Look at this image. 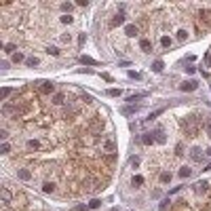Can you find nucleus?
<instances>
[{"mask_svg":"<svg viewBox=\"0 0 211 211\" xmlns=\"http://www.w3.org/2000/svg\"><path fill=\"white\" fill-rule=\"evenodd\" d=\"M162 112H165V110H162V108H160V110H154V112H152V114L148 116V121H152V118H156V116H158V114H162Z\"/></svg>","mask_w":211,"mask_h":211,"instance_id":"29","label":"nucleus"},{"mask_svg":"<svg viewBox=\"0 0 211 211\" xmlns=\"http://www.w3.org/2000/svg\"><path fill=\"white\" fill-rule=\"evenodd\" d=\"M40 87H38V91L40 93H44V95H49V93H53V89H55V85L53 82H49V80H42V82H38Z\"/></svg>","mask_w":211,"mask_h":211,"instance_id":"2","label":"nucleus"},{"mask_svg":"<svg viewBox=\"0 0 211 211\" xmlns=\"http://www.w3.org/2000/svg\"><path fill=\"white\" fill-rule=\"evenodd\" d=\"M123 21H125V15L121 13V15H116V17L112 19V26H121V23H123Z\"/></svg>","mask_w":211,"mask_h":211,"instance_id":"18","label":"nucleus"},{"mask_svg":"<svg viewBox=\"0 0 211 211\" xmlns=\"http://www.w3.org/2000/svg\"><path fill=\"white\" fill-rule=\"evenodd\" d=\"M85 40H87V36H85V34H80V36H78V44H85Z\"/></svg>","mask_w":211,"mask_h":211,"instance_id":"42","label":"nucleus"},{"mask_svg":"<svg viewBox=\"0 0 211 211\" xmlns=\"http://www.w3.org/2000/svg\"><path fill=\"white\" fill-rule=\"evenodd\" d=\"M61 9H63V11H68V13H70V11H72V4H68V2H63V4H61Z\"/></svg>","mask_w":211,"mask_h":211,"instance_id":"35","label":"nucleus"},{"mask_svg":"<svg viewBox=\"0 0 211 211\" xmlns=\"http://www.w3.org/2000/svg\"><path fill=\"white\" fill-rule=\"evenodd\" d=\"M46 53H49V55H59V49H55V46H49V49H46Z\"/></svg>","mask_w":211,"mask_h":211,"instance_id":"30","label":"nucleus"},{"mask_svg":"<svg viewBox=\"0 0 211 211\" xmlns=\"http://www.w3.org/2000/svg\"><path fill=\"white\" fill-rule=\"evenodd\" d=\"M165 131H162V129H156L154 131V142H158V144H165Z\"/></svg>","mask_w":211,"mask_h":211,"instance_id":"6","label":"nucleus"},{"mask_svg":"<svg viewBox=\"0 0 211 211\" xmlns=\"http://www.w3.org/2000/svg\"><path fill=\"white\" fill-rule=\"evenodd\" d=\"M203 154H205V152H203L201 148H192V150H190V158H192L194 162H203Z\"/></svg>","mask_w":211,"mask_h":211,"instance_id":"4","label":"nucleus"},{"mask_svg":"<svg viewBox=\"0 0 211 211\" xmlns=\"http://www.w3.org/2000/svg\"><path fill=\"white\" fill-rule=\"evenodd\" d=\"M162 68H165V63H162L160 59H156V61L152 63V70H154V72H162Z\"/></svg>","mask_w":211,"mask_h":211,"instance_id":"12","label":"nucleus"},{"mask_svg":"<svg viewBox=\"0 0 211 211\" xmlns=\"http://www.w3.org/2000/svg\"><path fill=\"white\" fill-rule=\"evenodd\" d=\"M26 63H28L30 68H34V65H38V57H28V59H26Z\"/></svg>","mask_w":211,"mask_h":211,"instance_id":"24","label":"nucleus"},{"mask_svg":"<svg viewBox=\"0 0 211 211\" xmlns=\"http://www.w3.org/2000/svg\"><path fill=\"white\" fill-rule=\"evenodd\" d=\"M207 133H209V137H211V123L207 125Z\"/></svg>","mask_w":211,"mask_h":211,"instance_id":"45","label":"nucleus"},{"mask_svg":"<svg viewBox=\"0 0 211 211\" xmlns=\"http://www.w3.org/2000/svg\"><path fill=\"white\" fill-rule=\"evenodd\" d=\"M184 129H186V135L196 137V135H199V131H201V123H199V118H196V116H190V118H186Z\"/></svg>","mask_w":211,"mask_h":211,"instance_id":"1","label":"nucleus"},{"mask_svg":"<svg viewBox=\"0 0 211 211\" xmlns=\"http://www.w3.org/2000/svg\"><path fill=\"white\" fill-rule=\"evenodd\" d=\"M0 196H2V203H4V205H9V203H11V199H13L9 188H2V190H0Z\"/></svg>","mask_w":211,"mask_h":211,"instance_id":"7","label":"nucleus"},{"mask_svg":"<svg viewBox=\"0 0 211 211\" xmlns=\"http://www.w3.org/2000/svg\"><path fill=\"white\" fill-rule=\"evenodd\" d=\"M63 99H65V97H63V93H57V95H53V104H55V106H61Z\"/></svg>","mask_w":211,"mask_h":211,"instance_id":"15","label":"nucleus"},{"mask_svg":"<svg viewBox=\"0 0 211 211\" xmlns=\"http://www.w3.org/2000/svg\"><path fill=\"white\" fill-rule=\"evenodd\" d=\"M99 205H101V201H97V199H95V201H91V203H89V207H91V209H97V207H99Z\"/></svg>","mask_w":211,"mask_h":211,"instance_id":"32","label":"nucleus"},{"mask_svg":"<svg viewBox=\"0 0 211 211\" xmlns=\"http://www.w3.org/2000/svg\"><path fill=\"white\" fill-rule=\"evenodd\" d=\"M125 32H127V36H135V34H137V28H135V26H127Z\"/></svg>","mask_w":211,"mask_h":211,"instance_id":"21","label":"nucleus"},{"mask_svg":"<svg viewBox=\"0 0 211 211\" xmlns=\"http://www.w3.org/2000/svg\"><path fill=\"white\" fill-rule=\"evenodd\" d=\"M177 38H179V40H186V38H188V34H186V30H179V32H177Z\"/></svg>","mask_w":211,"mask_h":211,"instance_id":"33","label":"nucleus"},{"mask_svg":"<svg viewBox=\"0 0 211 211\" xmlns=\"http://www.w3.org/2000/svg\"><path fill=\"white\" fill-rule=\"evenodd\" d=\"M205 61H207V63L211 65V53H207V55H205Z\"/></svg>","mask_w":211,"mask_h":211,"instance_id":"44","label":"nucleus"},{"mask_svg":"<svg viewBox=\"0 0 211 211\" xmlns=\"http://www.w3.org/2000/svg\"><path fill=\"white\" fill-rule=\"evenodd\" d=\"M139 110V106H125V108H121V112L125 114V116H131V114H135Z\"/></svg>","mask_w":211,"mask_h":211,"instance_id":"8","label":"nucleus"},{"mask_svg":"<svg viewBox=\"0 0 211 211\" xmlns=\"http://www.w3.org/2000/svg\"><path fill=\"white\" fill-rule=\"evenodd\" d=\"M131 165H133V167H137V165H139V158H137V156H133V158H131Z\"/></svg>","mask_w":211,"mask_h":211,"instance_id":"41","label":"nucleus"},{"mask_svg":"<svg viewBox=\"0 0 211 211\" xmlns=\"http://www.w3.org/2000/svg\"><path fill=\"white\" fill-rule=\"evenodd\" d=\"M186 72H188V74H194L196 68H194V65H188V68H186Z\"/></svg>","mask_w":211,"mask_h":211,"instance_id":"38","label":"nucleus"},{"mask_svg":"<svg viewBox=\"0 0 211 211\" xmlns=\"http://www.w3.org/2000/svg\"><path fill=\"white\" fill-rule=\"evenodd\" d=\"M160 44H162V46H171V38L162 36V38H160Z\"/></svg>","mask_w":211,"mask_h":211,"instance_id":"28","label":"nucleus"},{"mask_svg":"<svg viewBox=\"0 0 211 211\" xmlns=\"http://www.w3.org/2000/svg\"><path fill=\"white\" fill-rule=\"evenodd\" d=\"M167 205H169V199H165V201L160 203V211H165V209H167Z\"/></svg>","mask_w":211,"mask_h":211,"instance_id":"34","label":"nucleus"},{"mask_svg":"<svg viewBox=\"0 0 211 211\" xmlns=\"http://www.w3.org/2000/svg\"><path fill=\"white\" fill-rule=\"evenodd\" d=\"M11 93H13V89H9V87H4V89H2V93H0V99H2V101H4V99H7V97L11 95Z\"/></svg>","mask_w":211,"mask_h":211,"instance_id":"19","label":"nucleus"},{"mask_svg":"<svg viewBox=\"0 0 211 211\" xmlns=\"http://www.w3.org/2000/svg\"><path fill=\"white\" fill-rule=\"evenodd\" d=\"M148 93H133V95L129 97V101H135V99H142V97H146Z\"/></svg>","mask_w":211,"mask_h":211,"instance_id":"23","label":"nucleus"},{"mask_svg":"<svg viewBox=\"0 0 211 211\" xmlns=\"http://www.w3.org/2000/svg\"><path fill=\"white\" fill-rule=\"evenodd\" d=\"M196 87H199V85H196L194 80H186V82H182V85H179V89H182V91H188V93H190V91H196Z\"/></svg>","mask_w":211,"mask_h":211,"instance_id":"5","label":"nucleus"},{"mask_svg":"<svg viewBox=\"0 0 211 211\" xmlns=\"http://www.w3.org/2000/svg\"><path fill=\"white\" fill-rule=\"evenodd\" d=\"M194 190H196V192H205V190H207V182H199V184H194Z\"/></svg>","mask_w":211,"mask_h":211,"instance_id":"16","label":"nucleus"},{"mask_svg":"<svg viewBox=\"0 0 211 211\" xmlns=\"http://www.w3.org/2000/svg\"><path fill=\"white\" fill-rule=\"evenodd\" d=\"M17 177H19V179H23V182H28V179L32 177V173H30L28 169H19V171H17Z\"/></svg>","mask_w":211,"mask_h":211,"instance_id":"9","label":"nucleus"},{"mask_svg":"<svg viewBox=\"0 0 211 211\" xmlns=\"http://www.w3.org/2000/svg\"><path fill=\"white\" fill-rule=\"evenodd\" d=\"M0 152H2V154H9V152H11V146H9V144L4 142L2 146H0Z\"/></svg>","mask_w":211,"mask_h":211,"instance_id":"27","label":"nucleus"},{"mask_svg":"<svg viewBox=\"0 0 211 211\" xmlns=\"http://www.w3.org/2000/svg\"><path fill=\"white\" fill-rule=\"evenodd\" d=\"M9 137V133H7V129H2V131H0V139H7Z\"/></svg>","mask_w":211,"mask_h":211,"instance_id":"40","label":"nucleus"},{"mask_svg":"<svg viewBox=\"0 0 211 211\" xmlns=\"http://www.w3.org/2000/svg\"><path fill=\"white\" fill-rule=\"evenodd\" d=\"M129 76H131V78H135V80H139V78H142V76L137 74V72H133V70H131V72H129Z\"/></svg>","mask_w":211,"mask_h":211,"instance_id":"37","label":"nucleus"},{"mask_svg":"<svg viewBox=\"0 0 211 211\" xmlns=\"http://www.w3.org/2000/svg\"><path fill=\"white\" fill-rule=\"evenodd\" d=\"M74 211H89V209H87L85 205H76V207H74Z\"/></svg>","mask_w":211,"mask_h":211,"instance_id":"39","label":"nucleus"},{"mask_svg":"<svg viewBox=\"0 0 211 211\" xmlns=\"http://www.w3.org/2000/svg\"><path fill=\"white\" fill-rule=\"evenodd\" d=\"M101 148H104L106 152H114V150H116V144H114V139H112V137H106V139H101Z\"/></svg>","mask_w":211,"mask_h":211,"instance_id":"3","label":"nucleus"},{"mask_svg":"<svg viewBox=\"0 0 211 211\" xmlns=\"http://www.w3.org/2000/svg\"><path fill=\"white\" fill-rule=\"evenodd\" d=\"M160 182H162V184L171 182V173H160Z\"/></svg>","mask_w":211,"mask_h":211,"instance_id":"25","label":"nucleus"},{"mask_svg":"<svg viewBox=\"0 0 211 211\" xmlns=\"http://www.w3.org/2000/svg\"><path fill=\"white\" fill-rule=\"evenodd\" d=\"M190 173H192V171H190L188 167H182V169H179V177H190Z\"/></svg>","mask_w":211,"mask_h":211,"instance_id":"22","label":"nucleus"},{"mask_svg":"<svg viewBox=\"0 0 211 211\" xmlns=\"http://www.w3.org/2000/svg\"><path fill=\"white\" fill-rule=\"evenodd\" d=\"M53 190H55V184H53V182H44V184H42V192L49 194V192H53Z\"/></svg>","mask_w":211,"mask_h":211,"instance_id":"11","label":"nucleus"},{"mask_svg":"<svg viewBox=\"0 0 211 211\" xmlns=\"http://www.w3.org/2000/svg\"><path fill=\"white\" fill-rule=\"evenodd\" d=\"M135 184H137V186L144 184V177H142V175H135V177H133V186H135Z\"/></svg>","mask_w":211,"mask_h":211,"instance_id":"31","label":"nucleus"},{"mask_svg":"<svg viewBox=\"0 0 211 211\" xmlns=\"http://www.w3.org/2000/svg\"><path fill=\"white\" fill-rule=\"evenodd\" d=\"M13 61H15V63L26 61V57H23V53H19V51H17V53H13Z\"/></svg>","mask_w":211,"mask_h":211,"instance_id":"20","label":"nucleus"},{"mask_svg":"<svg viewBox=\"0 0 211 211\" xmlns=\"http://www.w3.org/2000/svg\"><path fill=\"white\" fill-rule=\"evenodd\" d=\"M15 51V44H7V53H13Z\"/></svg>","mask_w":211,"mask_h":211,"instance_id":"43","label":"nucleus"},{"mask_svg":"<svg viewBox=\"0 0 211 211\" xmlns=\"http://www.w3.org/2000/svg\"><path fill=\"white\" fill-rule=\"evenodd\" d=\"M108 95H110V97H118V95H121V89H110Z\"/></svg>","mask_w":211,"mask_h":211,"instance_id":"26","label":"nucleus"},{"mask_svg":"<svg viewBox=\"0 0 211 211\" xmlns=\"http://www.w3.org/2000/svg\"><path fill=\"white\" fill-rule=\"evenodd\" d=\"M61 21H63V23H72V17H70V15H63Z\"/></svg>","mask_w":211,"mask_h":211,"instance_id":"36","label":"nucleus"},{"mask_svg":"<svg viewBox=\"0 0 211 211\" xmlns=\"http://www.w3.org/2000/svg\"><path fill=\"white\" fill-rule=\"evenodd\" d=\"M28 148H30V150H38V148H40V142H38V139H30V142H28Z\"/></svg>","mask_w":211,"mask_h":211,"instance_id":"17","label":"nucleus"},{"mask_svg":"<svg viewBox=\"0 0 211 211\" xmlns=\"http://www.w3.org/2000/svg\"><path fill=\"white\" fill-rule=\"evenodd\" d=\"M139 46H142V51H146V53H148V51L152 49V42H150L148 38H142V40H139Z\"/></svg>","mask_w":211,"mask_h":211,"instance_id":"10","label":"nucleus"},{"mask_svg":"<svg viewBox=\"0 0 211 211\" xmlns=\"http://www.w3.org/2000/svg\"><path fill=\"white\" fill-rule=\"evenodd\" d=\"M142 142H144V144H146V146H150V144H152V142H154V133H146V135H144V137H142Z\"/></svg>","mask_w":211,"mask_h":211,"instance_id":"13","label":"nucleus"},{"mask_svg":"<svg viewBox=\"0 0 211 211\" xmlns=\"http://www.w3.org/2000/svg\"><path fill=\"white\" fill-rule=\"evenodd\" d=\"M207 154H209V156H211V148H209V150H207Z\"/></svg>","mask_w":211,"mask_h":211,"instance_id":"46","label":"nucleus"},{"mask_svg":"<svg viewBox=\"0 0 211 211\" xmlns=\"http://www.w3.org/2000/svg\"><path fill=\"white\" fill-rule=\"evenodd\" d=\"M80 63H87V65H95L97 61L93 59V57H87V55H82V57H80Z\"/></svg>","mask_w":211,"mask_h":211,"instance_id":"14","label":"nucleus"}]
</instances>
